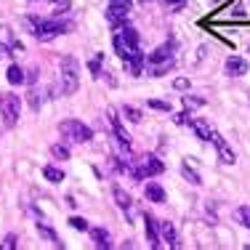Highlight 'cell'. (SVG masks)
I'll return each instance as SVG.
<instances>
[{
  "instance_id": "obj_1",
  "label": "cell",
  "mask_w": 250,
  "mask_h": 250,
  "mask_svg": "<svg viewBox=\"0 0 250 250\" xmlns=\"http://www.w3.org/2000/svg\"><path fill=\"white\" fill-rule=\"evenodd\" d=\"M27 24L32 27L29 32L35 35V40H40V43H48V40L59 38V35L64 32H72V21H59V19H35V16H27Z\"/></svg>"
},
{
  "instance_id": "obj_2",
  "label": "cell",
  "mask_w": 250,
  "mask_h": 250,
  "mask_svg": "<svg viewBox=\"0 0 250 250\" xmlns=\"http://www.w3.org/2000/svg\"><path fill=\"white\" fill-rule=\"evenodd\" d=\"M59 77H62V93L64 96H72L77 88H80V64H77L75 56H62Z\"/></svg>"
},
{
  "instance_id": "obj_3",
  "label": "cell",
  "mask_w": 250,
  "mask_h": 250,
  "mask_svg": "<svg viewBox=\"0 0 250 250\" xmlns=\"http://www.w3.org/2000/svg\"><path fill=\"white\" fill-rule=\"evenodd\" d=\"M146 64H149V67H146V72L149 75H165L168 72V69H173V45H160L157 51L154 53H149V56H146Z\"/></svg>"
},
{
  "instance_id": "obj_4",
  "label": "cell",
  "mask_w": 250,
  "mask_h": 250,
  "mask_svg": "<svg viewBox=\"0 0 250 250\" xmlns=\"http://www.w3.org/2000/svg\"><path fill=\"white\" fill-rule=\"evenodd\" d=\"M59 133H62L69 144H88L93 130L80 120H64V123H59Z\"/></svg>"
},
{
  "instance_id": "obj_5",
  "label": "cell",
  "mask_w": 250,
  "mask_h": 250,
  "mask_svg": "<svg viewBox=\"0 0 250 250\" xmlns=\"http://www.w3.org/2000/svg\"><path fill=\"white\" fill-rule=\"evenodd\" d=\"M165 170V163L157 157V154H144V157H139V163H133V176L136 181H141V178H152L157 173H163Z\"/></svg>"
},
{
  "instance_id": "obj_6",
  "label": "cell",
  "mask_w": 250,
  "mask_h": 250,
  "mask_svg": "<svg viewBox=\"0 0 250 250\" xmlns=\"http://www.w3.org/2000/svg\"><path fill=\"white\" fill-rule=\"evenodd\" d=\"M19 112H21V101L16 93H0V115H3L5 128H14L19 123Z\"/></svg>"
},
{
  "instance_id": "obj_7",
  "label": "cell",
  "mask_w": 250,
  "mask_h": 250,
  "mask_svg": "<svg viewBox=\"0 0 250 250\" xmlns=\"http://www.w3.org/2000/svg\"><path fill=\"white\" fill-rule=\"evenodd\" d=\"M128 11H130V0H109V8H106V21H109L112 27H123Z\"/></svg>"
},
{
  "instance_id": "obj_8",
  "label": "cell",
  "mask_w": 250,
  "mask_h": 250,
  "mask_svg": "<svg viewBox=\"0 0 250 250\" xmlns=\"http://www.w3.org/2000/svg\"><path fill=\"white\" fill-rule=\"evenodd\" d=\"M112 43H115V51H117V56H120L123 62H128V59H133L136 53H139V43H130L123 32H117L115 38H112Z\"/></svg>"
},
{
  "instance_id": "obj_9",
  "label": "cell",
  "mask_w": 250,
  "mask_h": 250,
  "mask_svg": "<svg viewBox=\"0 0 250 250\" xmlns=\"http://www.w3.org/2000/svg\"><path fill=\"white\" fill-rule=\"evenodd\" d=\"M224 67H226V75H229V77H242L248 72V62L242 56H229Z\"/></svg>"
},
{
  "instance_id": "obj_10",
  "label": "cell",
  "mask_w": 250,
  "mask_h": 250,
  "mask_svg": "<svg viewBox=\"0 0 250 250\" xmlns=\"http://www.w3.org/2000/svg\"><path fill=\"white\" fill-rule=\"evenodd\" d=\"M157 229H160V240H165L170 248H178V237H176V226L170 221H157Z\"/></svg>"
},
{
  "instance_id": "obj_11",
  "label": "cell",
  "mask_w": 250,
  "mask_h": 250,
  "mask_svg": "<svg viewBox=\"0 0 250 250\" xmlns=\"http://www.w3.org/2000/svg\"><path fill=\"white\" fill-rule=\"evenodd\" d=\"M189 128H192L202 141H213V139H216V130H213L210 125H208V120H200V117H197V120L189 123Z\"/></svg>"
},
{
  "instance_id": "obj_12",
  "label": "cell",
  "mask_w": 250,
  "mask_h": 250,
  "mask_svg": "<svg viewBox=\"0 0 250 250\" xmlns=\"http://www.w3.org/2000/svg\"><path fill=\"white\" fill-rule=\"evenodd\" d=\"M112 194H115L117 208H120V210H125V216H128V221H130V194L125 192L123 187H115V189H112ZM130 224H133V221H130Z\"/></svg>"
},
{
  "instance_id": "obj_13",
  "label": "cell",
  "mask_w": 250,
  "mask_h": 250,
  "mask_svg": "<svg viewBox=\"0 0 250 250\" xmlns=\"http://www.w3.org/2000/svg\"><path fill=\"white\" fill-rule=\"evenodd\" d=\"M144 224H146V237H149V245L152 248H160V245H163V240H160V234H157V221H154L149 213H144Z\"/></svg>"
},
{
  "instance_id": "obj_14",
  "label": "cell",
  "mask_w": 250,
  "mask_h": 250,
  "mask_svg": "<svg viewBox=\"0 0 250 250\" xmlns=\"http://www.w3.org/2000/svg\"><path fill=\"white\" fill-rule=\"evenodd\" d=\"M91 240H93V245L101 248V250H109L112 248V237H109V231L106 229H91Z\"/></svg>"
},
{
  "instance_id": "obj_15",
  "label": "cell",
  "mask_w": 250,
  "mask_h": 250,
  "mask_svg": "<svg viewBox=\"0 0 250 250\" xmlns=\"http://www.w3.org/2000/svg\"><path fill=\"white\" fill-rule=\"evenodd\" d=\"M144 194H146V200H152V202H165V189L160 187L157 181H146Z\"/></svg>"
},
{
  "instance_id": "obj_16",
  "label": "cell",
  "mask_w": 250,
  "mask_h": 250,
  "mask_svg": "<svg viewBox=\"0 0 250 250\" xmlns=\"http://www.w3.org/2000/svg\"><path fill=\"white\" fill-rule=\"evenodd\" d=\"M213 144H216V149H218V157H221V163H229V165H231V163L237 160L234 152L229 149V144H226V141H224L218 133H216V139H213Z\"/></svg>"
},
{
  "instance_id": "obj_17",
  "label": "cell",
  "mask_w": 250,
  "mask_h": 250,
  "mask_svg": "<svg viewBox=\"0 0 250 250\" xmlns=\"http://www.w3.org/2000/svg\"><path fill=\"white\" fill-rule=\"evenodd\" d=\"M106 117H109V123H112V130H115V139L128 141V133H125V128H123V123H120V115H117L115 109H106Z\"/></svg>"
},
{
  "instance_id": "obj_18",
  "label": "cell",
  "mask_w": 250,
  "mask_h": 250,
  "mask_svg": "<svg viewBox=\"0 0 250 250\" xmlns=\"http://www.w3.org/2000/svg\"><path fill=\"white\" fill-rule=\"evenodd\" d=\"M38 229H40V234H43V237H48V240L53 242V245H59V248H62V242H59L56 231L51 229V226H48V221H45V218L40 216V213H38Z\"/></svg>"
},
{
  "instance_id": "obj_19",
  "label": "cell",
  "mask_w": 250,
  "mask_h": 250,
  "mask_svg": "<svg viewBox=\"0 0 250 250\" xmlns=\"http://www.w3.org/2000/svg\"><path fill=\"white\" fill-rule=\"evenodd\" d=\"M144 62H146V59H144V53H136V56L133 59H128V62H125V64H128V69H130V75H141V72H144Z\"/></svg>"
},
{
  "instance_id": "obj_20",
  "label": "cell",
  "mask_w": 250,
  "mask_h": 250,
  "mask_svg": "<svg viewBox=\"0 0 250 250\" xmlns=\"http://www.w3.org/2000/svg\"><path fill=\"white\" fill-rule=\"evenodd\" d=\"M5 77H8V83H14V85H21V83H27V75L21 67H8V72H5Z\"/></svg>"
},
{
  "instance_id": "obj_21",
  "label": "cell",
  "mask_w": 250,
  "mask_h": 250,
  "mask_svg": "<svg viewBox=\"0 0 250 250\" xmlns=\"http://www.w3.org/2000/svg\"><path fill=\"white\" fill-rule=\"evenodd\" d=\"M43 176L48 178L51 184H62V181H64V173L56 168V165H45V168H43Z\"/></svg>"
},
{
  "instance_id": "obj_22",
  "label": "cell",
  "mask_w": 250,
  "mask_h": 250,
  "mask_svg": "<svg viewBox=\"0 0 250 250\" xmlns=\"http://www.w3.org/2000/svg\"><path fill=\"white\" fill-rule=\"evenodd\" d=\"M234 221L250 229V208L248 205H242V208H237V210H234Z\"/></svg>"
},
{
  "instance_id": "obj_23",
  "label": "cell",
  "mask_w": 250,
  "mask_h": 250,
  "mask_svg": "<svg viewBox=\"0 0 250 250\" xmlns=\"http://www.w3.org/2000/svg\"><path fill=\"white\" fill-rule=\"evenodd\" d=\"M181 176L187 178L189 184H194V187H200V184H202V178H200L197 173H194V170H192V165H187V163L181 165Z\"/></svg>"
},
{
  "instance_id": "obj_24",
  "label": "cell",
  "mask_w": 250,
  "mask_h": 250,
  "mask_svg": "<svg viewBox=\"0 0 250 250\" xmlns=\"http://www.w3.org/2000/svg\"><path fill=\"white\" fill-rule=\"evenodd\" d=\"M146 106H149V109H157V112H173V106H170L168 101H160V99H149Z\"/></svg>"
},
{
  "instance_id": "obj_25",
  "label": "cell",
  "mask_w": 250,
  "mask_h": 250,
  "mask_svg": "<svg viewBox=\"0 0 250 250\" xmlns=\"http://www.w3.org/2000/svg\"><path fill=\"white\" fill-rule=\"evenodd\" d=\"M69 226H72V229H77V231H91L88 221H85V218H80V216H72V218H69Z\"/></svg>"
},
{
  "instance_id": "obj_26",
  "label": "cell",
  "mask_w": 250,
  "mask_h": 250,
  "mask_svg": "<svg viewBox=\"0 0 250 250\" xmlns=\"http://www.w3.org/2000/svg\"><path fill=\"white\" fill-rule=\"evenodd\" d=\"M51 154H53L56 160H69V149H67L64 144H53V146H51Z\"/></svg>"
},
{
  "instance_id": "obj_27",
  "label": "cell",
  "mask_w": 250,
  "mask_h": 250,
  "mask_svg": "<svg viewBox=\"0 0 250 250\" xmlns=\"http://www.w3.org/2000/svg\"><path fill=\"white\" fill-rule=\"evenodd\" d=\"M123 115L128 117L130 123H141V112H139V109H133V106H128V104L123 106Z\"/></svg>"
},
{
  "instance_id": "obj_28",
  "label": "cell",
  "mask_w": 250,
  "mask_h": 250,
  "mask_svg": "<svg viewBox=\"0 0 250 250\" xmlns=\"http://www.w3.org/2000/svg\"><path fill=\"white\" fill-rule=\"evenodd\" d=\"M101 62H104V56H96V59H91V62H88V69H91L93 77L101 75Z\"/></svg>"
},
{
  "instance_id": "obj_29",
  "label": "cell",
  "mask_w": 250,
  "mask_h": 250,
  "mask_svg": "<svg viewBox=\"0 0 250 250\" xmlns=\"http://www.w3.org/2000/svg\"><path fill=\"white\" fill-rule=\"evenodd\" d=\"M27 101H29V106H32L35 112L40 109V96H38V88H29V93H27Z\"/></svg>"
},
{
  "instance_id": "obj_30",
  "label": "cell",
  "mask_w": 250,
  "mask_h": 250,
  "mask_svg": "<svg viewBox=\"0 0 250 250\" xmlns=\"http://www.w3.org/2000/svg\"><path fill=\"white\" fill-rule=\"evenodd\" d=\"M16 242H19V237H16V234H8L3 242H0V248H3V250H14Z\"/></svg>"
},
{
  "instance_id": "obj_31",
  "label": "cell",
  "mask_w": 250,
  "mask_h": 250,
  "mask_svg": "<svg viewBox=\"0 0 250 250\" xmlns=\"http://www.w3.org/2000/svg\"><path fill=\"white\" fill-rule=\"evenodd\" d=\"M202 104H205V99L189 96V93H187V96H184V106H187V109H189V106H202Z\"/></svg>"
},
{
  "instance_id": "obj_32",
  "label": "cell",
  "mask_w": 250,
  "mask_h": 250,
  "mask_svg": "<svg viewBox=\"0 0 250 250\" xmlns=\"http://www.w3.org/2000/svg\"><path fill=\"white\" fill-rule=\"evenodd\" d=\"M189 85H192V83H189L187 77H176V80H173V88H176V91H189Z\"/></svg>"
},
{
  "instance_id": "obj_33",
  "label": "cell",
  "mask_w": 250,
  "mask_h": 250,
  "mask_svg": "<svg viewBox=\"0 0 250 250\" xmlns=\"http://www.w3.org/2000/svg\"><path fill=\"white\" fill-rule=\"evenodd\" d=\"M189 115H192V112L187 109V112H181V115H176L173 120H176L178 125H189V123H192V117H189Z\"/></svg>"
},
{
  "instance_id": "obj_34",
  "label": "cell",
  "mask_w": 250,
  "mask_h": 250,
  "mask_svg": "<svg viewBox=\"0 0 250 250\" xmlns=\"http://www.w3.org/2000/svg\"><path fill=\"white\" fill-rule=\"evenodd\" d=\"M53 5H56V14H67L69 11V0H53Z\"/></svg>"
},
{
  "instance_id": "obj_35",
  "label": "cell",
  "mask_w": 250,
  "mask_h": 250,
  "mask_svg": "<svg viewBox=\"0 0 250 250\" xmlns=\"http://www.w3.org/2000/svg\"><path fill=\"white\" fill-rule=\"evenodd\" d=\"M187 0H165V5H170V8H178V5H184Z\"/></svg>"
},
{
  "instance_id": "obj_36",
  "label": "cell",
  "mask_w": 250,
  "mask_h": 250,
  "mask_svg": "<svg viewBox=\"0 0 250 250\" xmlns=\"http://www.w3.org/2000/svg\"><path fill=\"white\" fill-rule=\"evenodd\" d=\"M35 80H38V69H29V72H27V83H35Z\"/></svg>"
},
{
  "instance_id": "obj_37",
  "label": "cell",
  "mask_w": 250,
  "mask_h": 250,
  "mask_svg": "<svg viewBox=\"0 0 250 250\" xmlns=\"http://www.w3.org/2000/svg\"><path fill=\"white\" fill-rule=\"evenodd\" d=\"M5 51H8V48H5V45H3V43H0V56H3V53H5Z\"/></svg>"
},
{
  "instance_id": "obj_38",
  "label": "cell",
  "mask_w": 250,
  "mask_h": 250,
  "mask_svg": "<svg viewBox=\"0 0 250 250\" xmlns=\"http://www.w3.org/2000/svg\"><path fill=\"white\" fill-rule=\"evenodd\" d=\"M248 51H250V48H248Z\"/></svg>"
}]
</instances>
